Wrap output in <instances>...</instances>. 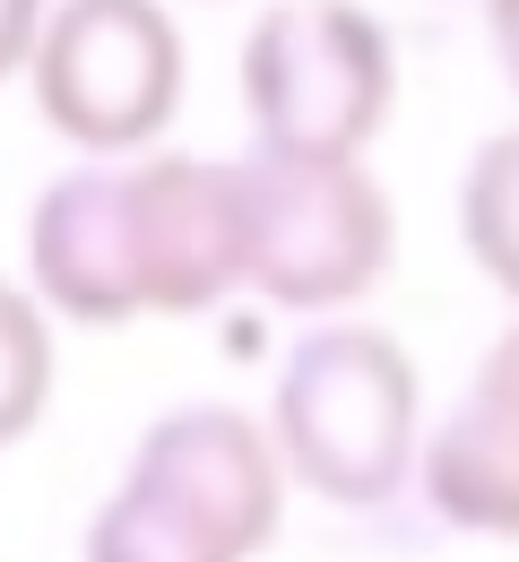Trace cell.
I'll use <instances>...</instances> for the list:
<instances>
[{
    "instance_id": "277c9868",
    "label": "cell",
    "mask_w": 519,
    "mask_h": 562,
    "mask_svg": "<svg viewBox=\"0 0 519 562\" xmlns=\"http://www.w3.org/2000/svg\"><path fill=\"white\" fill-rule=\"evenodd\" d=\"M398 104L390 26L356 0H269L242 35V113L260 156H364Z\"/></svg>"
},
{
    "instance_id": "7a4b0ae2",
    "label": "cell",
    "mask_w": 519,
    "mask_h": 562,
    "mask_svg": "<svg viewBox=\"0 0 519 562\" xmlns=\"http://www.w3.org/2000/svg\"><path fill=\"white\" fill-rule=\"evenodd\" d=\"M425 381L407 347L372 321H312L269 390V450L278 476L320 493L329 510H390L416 468Z\"/></svg>"
},
{
    "instance_id": "30bf717a",
    "label": "cell",
    "mask_w": 519,
    "mask_h": 562,
    "mask_svg": "<svg viewBox=\"0 0 519 562\" xmlns=\"http://www.w3.org/2000/svg\"><path fill=\"white\" fill-rule=\"evenodd\" d=\"M35 26H44V0H0V78L26 70V44H35Z\"/></svg>"
},
{
    "instance_id": "8992f818",
    "label": "cell",
    "mask_w": 519,
    "mask_h": 562,
    "mask_svg": "<svg viewBox=\"0 0 519 562\" xmlns=\"http://www.w3.org/2000/svg\"><path fill=\"white\" fill-rule=\"evenodd\" d=\"M26 294H35L44 312L78 321V329L148 321L131 156H87L61 182L35 191V209H26Z\"/></svg>"
},
{
    "instance_id": "6da1fadb",
    "label": "cell",
    "mask_w": 519,
    "mask_h": 562,
    "mask_svg": "<svg viewBox=\"0 0 519 562\" xmlns=\"http://www.w3.org/2000/svg\"><path fill=\"white\" fill-rule=\"evenodd\" d=\"M286 519V476L260 416L200 398L139 432L122 485L87 510L78 562H260Z\"/></svg>"
},
{
    "instance_id": "5b68a950",
    "label": "cell",
    "mask_w": 519,
    "mask_h": 562,
    "mask_svg": "<svg viewBox=\"0 0 519 562\" xmlns=\"http://www.w3.org/2000/svg\"><path fill=\"white\" fill-rule=\"evenodd\" d=\"M26 87L78 156H139L182 113V26L165 0H44Z\"/></svg>"
},
{
    "instance_id": "8fae6325",
    "label": "cell",
    "mask_w": 519,
    "mask_h": 562,
    "mask_svg": "<svg viewBox=\"0 0 519 562\" xmlns=\"http://www.w3.org/2000/svg\"><path fill=\"white\" fill-rule=\"evenodd\" d=\"M494 9H503V0H494Z\"/></svg>"
},
{
    "instance_id": "ba28073f",
    "label": "cell",
    "mask_w": 519,
    "mask_h": 562,
    "mask_svg": "<svg viewBox=\"0 0 519 562\" xmlns=\"http://www.w3.org/2000/svg\"><path fill=\"white\" fill-rule=\"evenodd\" d=\"M53 407V321L18 278H0V450L26 441Z\"/></svg>"
},
{
    "instance_id": "3957f363",
    "label": "cell",
    "mask_w": 519,
    "mask_h": 562,
    "mask_svg": "<svg viewBox=\"0 0 519 562\" xmlns=\"http://www.w3.org/2000/svg\"><path fill=\"white\" fill-rule=\"evenodd\" d=\"M242 285L278 312H347L390 278L398 216L364 156H234Z\"/></svg>"
},
{
    "instance_id": "52a82bcc",
    "label": "cell",
    "mask_w": 519,
    "mask_h": 562,
    "mask_svg": "<svg viewBox=\"0 0 519 562\" xmlns=\"http://www.w3.org/2000/svg\"><path fill=\"white\" fill-rule=\"evenodd\" d=\"M519 355L511 338H494L476 381L459 390V407L442 416L433 441H416V485H425V510L459 528V537H503L519 510V468H511V424H519Z\"/></svg>"
},
{
    "instance_id": "9c48e42d",
    "label": "cell",
    "mask_w": 519,
    "mask_h": 562,
    "mask_svg": "<svg viewBox=\"0 0 519 562\" xmlns=\"http://www.w3.org/2000/svg\"><path fill=\"white\" fill-rule=\"evenodd\" d=\"M459 209H467L476 269L494 285H511V139H503V131L476 147V165H467V182H459Z\"/></svg>"
}]
</instances>
